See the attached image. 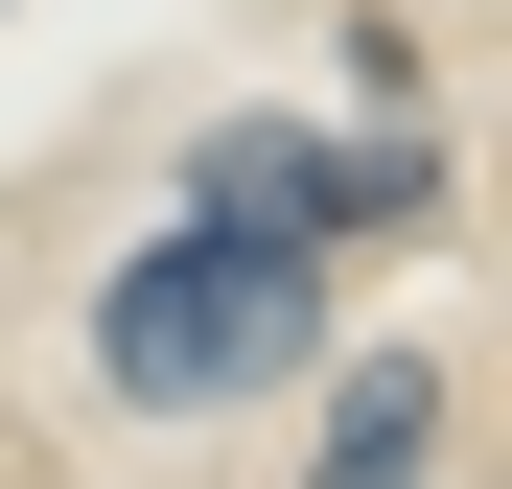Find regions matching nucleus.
Returning <instances> with one entry per match:
<instances>
[{
	"label": "nucleus",
	"instance_id": "7ed1b4c3",
	"mask_svg": "<svg viewBox=\"0 0 512 489\" xmlns=\"http://www.w3.org/2000/svg\"><path fill=\"white\" fill-rule=\"evenodd\" d=\"M419 466H443V373L373 350L350 396H326V466H303V489H419Z\"/></svg>",
	"mask_w": 512,
	"mask_h": 489
},
{
	"label": "nucleus",
	"instance_id": "f257e3e1",
	"mask_svg": "<svg viewBox=\"0 0 512 489\" xmlns=\"http://www.w3.org/2000/svg\"><path fill=\"white\" fill-rule=\"evenodd\" d=\"M326 350V257H280V233H163V257H117V303H94V373L117 396H280Z\"/></svg>",
	"mask_w": 512,
	"mask_h": 489
},
{
	"label": "nucleus",
	"instance_id": "f03ea898",
	"mask_svg": "<svg viewBox=\"0 0 512 489\" xmlns=\"http://www.w3.org/2000/svg\"><path fill=\"white\" fill-rule=\"evenodd\" d=\"M187 210H210V233H280V257H350V233H396V210H419V140H303V117H233V140L187 163Z\"/></svg>",
	"mask_w": 512,
	"mask_h": 489
}]
</instances>
